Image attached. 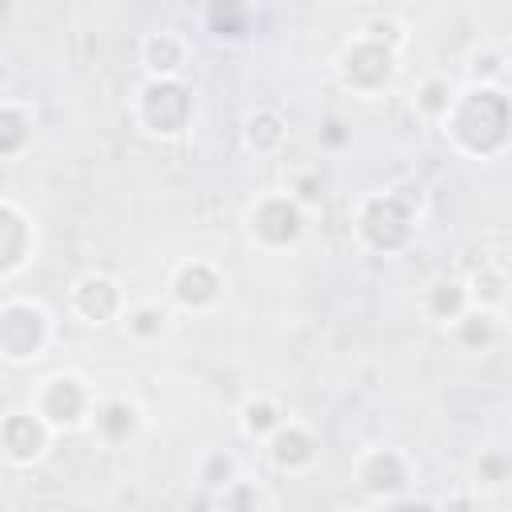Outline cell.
<instances>
[{"mask_svg":"<svg viewBox=\"0 0 512 512\" xmlns=\"http://www.w3.org/2000/svg\"><path fill=\"white\" fill-rule=\"evenodd\" d=\"M444 132L468 156H496L512 144V96L496 84H472L456 96Z\"/></svg>","mask_w":512,"mask_h":512,"instance_id":"6da1fadb","label":"cell"},{"mask_svg":"<svg viewBox=\"0 0 512 512\" xmlns=\"http://www.w3.org/2000/svg\"><path fill=\"white\" fill-rule=\"evenodd\" d=\"M416 204H420V196H412L408 188L372 192V196L360 204V216H356L360 240H364L372 252H384V256H388V252H400V248L412 240Z\"/></svg>","mask_w":512,"mask_h":512,"instance_id":"7a4b0ae2","label":"cell"},{"mask_svg":"<svg viewBox=\"0 0 512 512\" xmlns=\"http://www.w3.org/2000/svg\"><path fill=\"white\" fill-rule=\"evenodd\" d=\"M52 320L36 300H4L0 308V352L12 364L36 360L48 344Z\"/></svg>","mask_w":512,"mask_h":512,"instance_id":"3957f363","label":"cell"},{"mask_svg":"<svg viewBox=\"0 0 512 512\" xmlns=\"http://www.w3.org/2000/svg\"><path fill=\"white\" fill-rule=\"evenodd\" d=\"M136 116L152 136H180L192 120V92L180 80H148L140 88Z\"/></svg>","mask_w":512,"mask_h":512,"instance_id":"277c9868","label":"cell"},{"mask_svg":"<svg viewBox=\"0 0 512 512\" xmlns=\"http://www.w3.org/2000/svg\"><path fill=\"white\" fill-rule=\"evenodd\" d=\"M392 72H396V52L388 44H376L368 36H360L356 44L344 48L340 56V80L360 92V96H376L392 84Z\"/></svg>","mask_w":512,"mask_h":512,"instance_id":"5b68a950","label":"cell"},{"mask_svg":"<svg viewBox=\"0 0 512 512\" xmlns=\"http://www.w3.org/2000/svg\"><path fill=\"white\" fill-rule=\"evenodd\" d=\"M36 412L52 432H64V428H80L96 408H92V392L84 388V380L72 372H60V376L44 380V388L36 396Z\"/></svg>","mask_w":512,"mask_h":512,"instance_id":"8992f818","label":"cell"},{"mask_svg":"<svg viewBox=\"0 0 512 512\" xmlns=\"http://www.w3.org/2000/svg\"><path fill=\"white\" fill-rule=\"evenodd\" d=\"M248 228L252 236L264 244V248H288L300 240L304 232V208L292 200V196H264L252 216H248Z\"/></svg>","mask_w":512,"mask_h":512,"instance_id":"52a82bcc","label":"cell"},{"mask_svg":"<svg viewBox=\"0 0 512 512\" xmlns=\"http://www.w3.org/2000/svg\"><path fill=\"white\" fill-rule=\"evenodd\" d=\"M356 480H360V488H364L372 500H388V504H392V500L404 496L412 472H408V460H404L396 448H376V452H368V456L360 460Z\"/></svg>","mask_w":512,"mask_h":512,"instance_id":"ba28073f","label":"cell"},{"mask_svg":"<svg viewBox=\"0 0 512 512\" xmlns=\"http://www.w3.org/2000/svg\"><path fill=\"white\" fill-rule=\"evenodd\" d=\"M48 424L40 420V412H8L4 416V428H0V444H4V456L8 464H32L44 456L48 448Z\"/></svg>","mask_w":512,"mask_h":512,"instance_id":"9c48e42d","label":"cell"},{"mask_svg":"<svg viewBox=\"0 0 512 512\" xmlns=\"http://www.w3.org/2000/svg\"><path fill=\"white\" fill-rule=\"evenodd\" d=\"M120 288H116V280L112 276H104V272H88V276H80L76 280V288H72V312L80 316V320H88V324H108V320H116L120 316Z\"/></svg>","mask_w":512,"mask_h":512,"instance_id":"30bf717a","label":"cell"},{"mask_svg":"<svg viewBox=\"0 0 512 512\" xmlns=\"http://www.w3.org/2000/svg\"><path fill=\"white\" fill-rule=\"evenodd\" d=\"M220 288H224L220 272H216L212 264H204V260H188V264H180V272L172 276V300H176L180 308H192V312L212 308V304L220 300Z\"/></svg>","mask_w":512,"mask_h":512,"instance_id":"8fae6325","label":"cell"},{"mask_svg":"<svg viewBox=\"0 0 512 512\" xmlns=\"http://www.w3.org/2000/svg\"><path fill=\"white\" fill-rule=\"evenodd\" d=\"M28 256H32V224L12 200H4L0 204V276H16Z\"/></svg>","mask_w":512,"mask_h":512,"instance_id":"7c38bea8","label":"cell"},{"mask_svg":"<svg viewBox=\"0 0 512 512\" xmlns=\"http://www.w3.org/2000/svg\"><path fill=\"white\" fill-rule=\"evenodd\" d=\"M268 456H272V464L280 472H304V468L316 464V440L300 424H280L268 436Z\"/></svg>","mask_w":512,"mask_h":512,"instance_id":"4fadbf2b","label":"cell"},{"mask_svg":"<svg viewBox=\"0 0 512 512\" xmlns=\"http://www.w3.org/2000/svg\"><path fill=\"white\" fill-rule=\"evenodd\" d=\"M92 424H96V436L116 448V444H128V440L136 436V428H140V408H136L132 400H124V396H112V400L96 404Z\"/></svg>","mask_w":512,"mask_h":512,"instance_id":"5bb4252c","label":"cell"},{"mask_svg":"<svg viewBox=\"0 0 512 512\" xmlns=\"http://www.w3.org/2000/svg\"><path fill=\"white\" fill-rule=\"evenodd\" d=\"M140 56H144L152 80H176L180 68H184V60H188V48H184V40H180L172 28H160V32H152V36L144 40Z\"/></svg>","mask_w":512,"mask_h":512,"instance_id":"9a60e30c","label":"cell"},{"mask_svg":"<svg viewBox=\"0 0 512 512\" xmlns=\"http://www.w3.org/2000/svg\"><path fill=\"white\" fill-rule=\"evenodd\" d=\"M468 308H472L468 284L456 280V276H440V280H432L428 292H424V312H428L432 320H452V324H456Z\"/></svg>","mask_w":512,"mask_h":512,"instance_id":"2e32d148","label":"cell"},{"mask_svg":"<svg viewBox=\"0 0 512 512\" xmlns=\"http://www.w3.org/2000/svg\"><path fill=\"white\" fill-rule=\"evenodd\" d=\"M244 140H248L252 152L272 156V152H280L284 140H288V120H284L276 108H256V112L248 116V124H244Z\"/></svg>","mask_w":512,"mask_h":512,"instance_id":"e0dca14e","label":"cell"},{"mask_svg":"<svg viewBox=\"0 0 512 512\" xmlns=\"http://www.w3.org/2000/svg\"><path fill=\"white\" fill-rule=\"evenodd\" d=\"M28 140H32V112L24 104L8 100L0 108V156H8V160L20 156Z\"/></svg>","mask_w":512,"mask_h":512,"instance_id":"ac0fdd59","label":"cell"},{"mask_svg":"<svg viewBox=\"0 0 512 512\" xmlns=\"http://www.w3.org/2000/svg\"><path fill=\"white\" fill-rule=\"evenodd\" d=\"M456 340L464 352H488L496 344V320L492 312L484 308H468L460 320H456Z\"/></svg>","mask_w":512,"mask_h":512,"instance_id":"d6986e66","label":"cell"},{"mask_svg":"<svg viewBox=\"0 0 512 512\" xmlns=\"http://www.w3.org/2000/svg\"><path fill=\"white\" fill-rule=\"evenodd\" d=\"M468 296H472V308L492 312V308L508 296V280H504V272L492 268V264H480V268L472 272V280H468Z\"/></svg>","mask_w":512,"mask_h":512,"instance_id":"ffe728a7","label":"cell"},{"mask_svg":"<svg viewBox=\"0 0 512 512\" xmlns=\"http://www.w3.org/2000/svg\"><path fill=\"white\" fill-rule=\"evenodd\" d=\"M452 104H456V92H452V84L444 80V76H428L420 88H416V108H420V116H428V120H448V112H452Z\"/></svg>","mask_w":512,"mask_h":512,"instance_id":"44dd1931","label":"cell"},{"mask_svg":"<svg viewBox=\"0 0 512 512\" xmlns=\"http://www.w3.org/2000/svg\"><path fill=\"white\" fill-rule=\"evenodd\" d=\"M240 424H244V432H248V436L268 440V436L284 424V412H280V404H276V400H268V396H252V400L244 404V412H240Z\"/></svg>","mask_w":512,"mask_h":512,"instance_id":"7402d4cb","label":"cell"},{"mask_svg":"<svg viewBox=\"0 0 512 512\" xmlns=\"http://www.w3.org/2000/svg\"><path fill=\"white\" fill-rule=\"evenodd\" d=\"M164 324H168V316H164V308H156V304H136V308H128V316H124L128 336H132V340H140V344L160 340Z\"/></svg>","mask_w":512,"mask_h":512,"instance_id":"603a6c76","label":"cell"},{"mask_svg":"<svg viewBox=\"0 0 512 512\" xmlns=\"http://www.w3.org/2000/svg\"><path fill=\"white\" fill-rule=\"evenodd\" d=\"M216 508H220V512H260L264 500H260V488H256V484L236 480V484H228L224 492H216Z\"/></svg>","mask_w":512,"mask_h":512,"instance_id":"cb8c5ba5","label":"cell"},{"mask_svg":"<svg viewBox=\"0 0 512 512\" xmlns=\"http://www.w3.org/2000/svg\"><path fill=\"white\" fill-rule=\"evenodd\" d=\"M200 480H204V488H208V492H224L228 484H236V480H240V476H236V456H232V452H212V456L204 460Z\"/></svg>","mask_w":512,"mask_h":512,"instance_id":"d4e9b609","label":"cell"},{"mask_svg":"<svg viewBox=\"0 0 512 512\" xmlns=\"http://www.w3.org/2000/svg\"><path fill=\"white\" fill-rule=\"evenodd\" d=\"M244 20H248V8H236V4L208 8V28L216 36H244Z\"/></svg>","mask_w":512,"mask_h":512,"instance_id":"484cf974","label":"cell"},{"mask_svg":"<svg viewBox=\"0 0 512 512\" xmlns=\"http://www.w3.org/2000/svg\"><path fill=\"white\" fill-rule=\"evenodd\" d=\"M500 72H504V56H500L496 48H472V56H468V76H472V84H492Z\"/></svg>","mask_w":512,"mask_h":512,"instance_id":"4316f807","label":"cell"},{"mask_svg":"<svg viewBox=\"0 0 512 512\" xmlns=\"http://www.w3.org/2000/svg\"><path fill=\"white\" fill-rule=\"evenodd\" d=\"M364 36L376 40V44H388L392 52L404 44V28H400L392 16H376V20H368V24H364Z\"/></svg>","mask_w":512,"mask_h":512,"instance_id":"83f0119b","label":"cell"},{"mask_svg":"<svg viewBox=\"0 0 512 512\" xmlns=\"http://www.w3.org/2000/svg\"><path fill=\"white\" fill-rule=\"evenodd\" d=\"M300 208L304 204H320V196H324V180H320V172H300L296 180H292V192H288Z\"/></svg>","mask_w":512,"mask_h":512,"instance_id":"f1b7e54d","label":"cell"},{"mask_svg":"<svg viewBox=\"0 0 512 512\" xmlns=\"http://www.w3.org/2000/svg\"><path fill=\"white\" fill-rule=\"evenodd\" d=\"M476 476L484 484H504L508 480V456L504 452H488L480 464H476Z\"/></svg>","mask_w":512,"mask_h":512,"instance_id":"f546056e","label":"cell"},{"mask_svg":"<svg viewBox=\"0 0 512 512\" xmlns=\"http://www.w3.org/2000/svg\"><path fill=\"white\" fill-rule=\"evenodd\" d=\"M384 512H440V504H432V500H416V496H400V500H392Z\"/></svg>","mask_w":512,"mask_h":512,"instance_id":"4dcf8cb0","label":"cell"},{"mask_svg":"<svg viewBox=\"0 0 512 512\" xmlns=\"http://www.w3.org/2000/svg\"><path fill=\"white\" fill-rule=\"evenodd\" d=\"M348 140V128L340 124V120H328L324 128H320V144H332V148H340Z\"/></svg>","mask_w":512,"mask_h":512,"instance_id":"1f68e13d","label":"cell"},{"mask_svg":"<svg viewBox=\"0 0 512 512\" xmlns=\"http://www.w3.org/2000/svg\"><path fill=\"white\" fill-rule=\"evenodd\" d=\"M440 512H476V496L472 492H456L440 504Z\"/></svg>","mask_w":512,"mask_h":512,"instance_id":"d6a6232c","label":"cell"},{"mask_svg":"<svg viewBox=\"0 0 512 512\" xmlns=\"http://www.w3.org/2000/svg\"><path fill=\"white\" fill-rule=\"evenodd\" d=\"M352 512H376V508H352Z\"/></svg>","mask_w":512,"mask_h":512,"instance_id":"836d02e7","label":"cell"}]
</instances>
